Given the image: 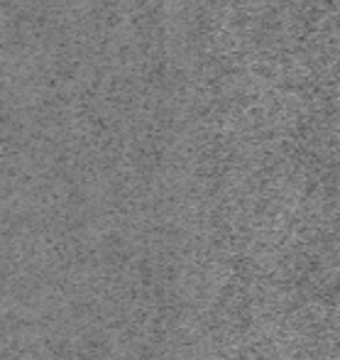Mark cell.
Returning <instances> with one entry per match:
<instances>
[]
</instances>
